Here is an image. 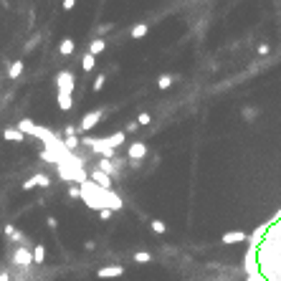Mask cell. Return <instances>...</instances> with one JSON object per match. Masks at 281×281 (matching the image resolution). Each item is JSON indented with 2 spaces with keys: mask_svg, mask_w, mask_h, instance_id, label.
Instances as JSON below:
<instances>
[{
  "mask_svg": "<svg viewBox=\"0 0 281 281\" xmlns=\"http://www.w3.org/2000/svg\"><path fill=\"white\" fill-rule=\"evenodd\" d=\"M99 218H101V221H112V210H109V208L99 210Z\"/></svg>",
  "mask_w": 281,
  "mask_h": 281,
  "instance_id": "83f0119b",
  "label": "cell"
},
{
  "mask_svg": "<svg viewBox=\"0 0 281 281\" xmlns=\"http://www.w3.org/2000/svg\"><path fill=\"white\" fill-rule=\"evenodd\" d=\"M94 66H96V56H92V53H86V56H84V61H81V69H84L86 74H89V71H92Z\"/></svg>",
  "mask_w": 281,
  "mask_h": 281,
  "instance_id": "e0dca14e",
  "label": "cell"
},
{
  "mask_svg": "<svg viewBox=\"0 0 281 281\" xmlns=\"http://www.w3.org/2000/svg\"><path fill=\"white\" fill-rule=\"evenodd\" d=\"M258 53H261V56L269 53V46H266V43H261V46H258Z\"/></svg>",
  "mask_w": 281,
  "mask_h": 281,
  "instance_id": "d6a6232c",
  "label": "cell"
},
{
  "mask_svg": "<svg viewBox=\"0 0 281 281\" xmlns=\"http://www.w3.org/2000/svg\"><path fill=\"white\" fill-rule=\"evenodd\" d=\"M137 122H140V124H142V127H147V124H149V122H152V114H147V112H142V114H140V117H137Z\"/></svg>",
  "mask_w": 281,
  "mask_h": 281,
  "instance_id": "cb8c5ba5",
  "label": "cell"
},
{
  "mask_svg": "<svg viewBox=\"0 0 281 281\" xmlns=\"http://www.w3.org/2000/svg\"><path fill=\"white\" fill-rule=\"evenodd\" d=\"M74 48H76V43H74L71 38H63V41H61V46H58V53H61V56H71Z\"/></svg>",
  "mask_w": 281,
  "mask_h": 281,
  "instance_id": "4fadbf2b",
  "label": "cell"
},
{
  "mask_svg": "<svg viewBox=\"0 0 281 281\" xmlns=\"http://www.w3.org/2000/svg\"><path fill=\"white\" fill-rule=\"evenodd\" d=\"M76 5V0H63V10H71Z\"/></svg>",
  "mask_w": 281,
  "mask_h": 281,
  "instance_id": "4dcf8cb0",
  "label": "cell"
},
{
  "mask_svg": "<svg viewBox=\"0 0 281 281\" xmlns=\"http://www.w3.org/2000/svg\"><path fill=\"white\" fill-rule=\"evenodd\" d=\"M81 200L89 205L92 210H96V213L104 210V208H109V210H122L124 208V200L117 195V192L99 187L94 180H86L81 185Z\"/></svg>",
  "mask_w": 281,
  "mask_h": 281,
  "instance_id": "6da1fadb",
  "label": "cell"
},
{
  "mask_svg": "<svg viewBox=\"0 0 281 281\" xmlns=\"http://www.w3.org/2000/svg\"><path fill=\"white\" fill-rule=\"evenodd\" d=\"M20 74H23V61H13L10 69H8V76H10V79H18Z\"/></svg>",
  "mask_w": 281,
  "mask_h": 281,
  "instance_id": "9a60e30c",
  "label": "cell"
},
{
  "mask_svg": "<svg viewBox=\"0 0 281 281\" xmlns=\"http://www.w3.org/2000/svg\"><path fill=\"white\" fill-rule=\"evenodd\" d=\"M3 137H5L8 142H23V140H26V135L20 132V129H10V127L3 129Z\"/></svg>",
  "mask_w": 281,
  "mask_h": 281,
  "instance_id": "8fae6325",
  "label": "cell"
},
{
  "mask_svg": "<svg viewBox=\"0 0 281 281\" xmlns=\"http://www.w3.org/2000/svg\"><path fill=\"white\" fill-rule=\"evenodd\" d=\"M92 180H94L99 187H104V190H112V175H106V172H101L99 167L92 172Z\"/></svg>",
  "mask_w": 281,
  "mask_h": 281,
  "instance_id": "8992f818",
  "label": "cell"
},
{
  "mask_svg": "<svg viewBox=\"0 0 281 281\" xmlns=\"http://www.w3.org/2000/svg\"><path fill=\"white\" fill-rule=\"evenodd\" d=\"M74 86H76V79H74L71 71H61V74L56 76V89H58L61 94H74Z\"/></svg>",
  "mask_w": 281,
  "mask_h": 281,
  "instance_id": "3957f363",
  "label": "cell"
},
{
  "mask_svg": "<svg viewBox=\"0 0 281 281\" xmlns=\"http://www.w3.org/2000/svg\"><path fill=\"white\" fill-rule=\"evenodd\" d=\"M0 281H10V276H8V271H0Z\"/></svg>",
  "mask_w": 281,
  "mask_h": 281,
  "instance_id": "e575fe53",
  "label": "cell"
},
{
  "mask_svg": "<svg viewBox=\"0 0 281 281\" xmlns=\"http://www.w3.org/2000/svg\"><path fill=\"white\" fill-rule=\"evenodd\" d=\"M104 48H106V41H104V38H94V41L89 43V53H92V56L101 53Z\"/></svg>",
  "mask_w": 281,
  "mask_h": 281,
  "instance_id": "5bb4252c",
  "label": "cell"
},
{
  "mask_svg": "<svg viewBox=\"0 0 281 281\" xmlns=\"http://www.w3.org/2000/svg\"><path fill=\"white\" fill-rule=\"evenodd\" d=\"M33 256H36V264H43V261H46V248H43V246H36V248H33Z\"/></svg>",
  "mask_w": 281,
  "mask_h": 281,
  "instance_id": "44dd1931",
  "label": "cell"
},
{
  "mask_svg": "<svg viewBox=\"0 0 281 281\" xmlns=\"http://www.w3.org/2000/svg\"><path fill=\"white\" fill-rule=\"evenodd\" d=\"M99 119H101V109L84 114V119H81V129H84V132H89L92 127H96V124H99Z\"/></svg>",
  "mask_w": 281,
  "mask_h": 281,
  "instance_id": "52a82bcc",
  "label": "cell"
},
{
  "mask_svg": "<svg viewBox=\"0 0 281 281\" xmlns=\"http://www.w3.org/2000/svg\"><path fill=\"white\" fill-rule=\"evenodd\" d=\"M5 235H8L10 241H26V235H23V233H18L13 226H5Z\"/></svg>",
  "mask_w": 281,
  "mask_h": 281,
  "instance_id": "ffe728a7",
  "label": "cell"
},
{
  "mask_svg": "<svg viewBox=\"0 0 281 281\" xmlns=\"http://www.w3.org/2000/svg\"><path fill=\"white\" fill-rule=\"evenodd\" d=\"M137 124H140V122H129V124H127V132H135Z\"/></svg>",
  "mask_w": 281,
  "mask_h": 281,
  "instance_id": "836d02e7",
  "label": "cell"
},
{
  "mask_svg": "<svg viewBox=\"0 0 281 281\" xmlns=\"http://www.w3.org/2000/svg\"><path fill=\"white\" fill-rule=\"evenodd\" d=\"M122 274H124V266H104V269L96 271L99 279H117V276H122Z\"/></svg>",
  "mask_w": 281,
  "mask_h": 281,
  "instance_id": "ba28073f",
  "label": "cell"
},
{
  "mask_svg": "<svg viewBox=\"0 0 281 281\" xmlns=\"http://www.w3.org/2000/svg\"><path fill=\"white\" fill-rule=\"evenodd\" d=\"M18 129H20L23 135H36L38 124H36V122H31V119H20V122H18Z\"/></svg>",
  "mask_w": 281,
  "mask_h": 281,
  "instance_id": "7c38bea8",
  "label": "cell"
},
{
  "mask_svg": "<svg viewBox=\"0 0 281 281\" xmlns=\"http://www.w3.org/2000/svg\"><path fill=\"white\" fill-rule=\"evenodd\" d=\"M149 228H152V233H165L167 231L162 221H152V223H149Z\"/></svg>",
  "mask_w": 281,
  "mask_h": 281,
  "instance_id": "7402d4cb",
  "label": "cell"
},
{
  "mask_svg": "<svg viewBox=\"0 0 281 281\" xmlns=\"http://www.w3.org/2000/svg\"><path fill=\"white\" fill-rule=\"evenodd\" d=\"M221 241H223L226 246H231V243H243V241H248V235H246L243 231H228V233L221 235Z\"/></svg>",
  "mask_w": 281,
  "mask_h": 281,
  "instance_id": "5b68a950",
  "label": "cell"
},
{
  "mask_svg": "<svg viewBox=\"0 0 281 281\" xmlns=\"http://www.w3.org/2000/svg\"><path fill=\"white\" fill-rule=\"evenodd\" d=\"M63 135H66V137H76V129L74 127H66V129H63Z\"/></svg>",
  "mask_w": 281,
  "mask_h": 281,
  "instance_id": "1f68e13d",
  "label": "cell"
},
{
  "mask_svg": "<svg viewBox=\"0 0 281 281\" xmlns=\"http://www.w3.org/2000/svg\"><path fill=\"white\" fill-rule=\"evenodd\" d=\"M104 81H106V76H104V74L94 79V92H101V86H104Z\"/></svg>",
  "mask_w": 281,
  "mask_h": 281,
  "instance_id": "d4e9b609",
  "label": "cell"
},
{
  "mask_svg": "<svg viewBox=\"0 0 281 281\" xmlns=\"http://www.w3.org/2000/svg\"><path fill=\"white\" fill-rule=\"evenodd\" d=\"M63 144H66V149H74L79 144V140L76 137H66V140H63Z\"/></svg>",
  "mask_w": 281,
  "mask_h": 281,
  "instance_id": "4316f807",
  "label": "cell"
},
{
  "mask_svg": "<svg viewBox=\"0 0 281 281\" xmlns=\"http://www.w3.org/2000/svg\"><path fill=\"white\" fill-rule=\"evenodd\" d=\"M56 101H58V109H61V112H69L71 106H74V96H71V94H61V92H58Z\"/></svg>",
  "mask_w": 281,
  "mask_h": 281,
  "instance_id": "9c48e42d",
  "label": "cell"
},
{
  "mask_svg": "<svg viewBox=\"0 0 281 281\" xmlns=\"http://www.w3.org/2000/svg\"><path fill=\"white\" fill-rule=\"evenodd\" d=\"M144 155H147V144L144 142H132L129 144V149H127V157H129V162H142L144 160Z\"/></svg>",
  "mask_w": 281,
  "mask_h": 281,
  "instance_id": "277c9868",
  "label": "cell"
},
{
  "mask_svg": "<svg viewBox=\"0 0 281 281\" xmlns=\"http://www.w3.org/2000/svg\"><path fill=\"white\" fill-rule=\"evenodd\" d=\"M10 261L15 266H20V269H28L31 264H36V256L31 253V246H18L13 251V256H10Z\"/></svg>",
  "mask_w": 281,
  "mask_h": 281,
  "instance_id": "7a4b0ae2",
  "label": "cell"
},
{
  "mask_svg": "<svg viewBox=\"0 0 281 281\" xmlns=\"http://www.w3.org/2000/svg\"><path fill=\"white\" fill-rule=\"evenodd\" d=\"M243 114H246V119L251 122V119H256V109H243Z\"/></svg>",
  "mask_w": 281,
  "mask_h": 281,
  "instance_id": "f546056e",
  "label": "cell"
},
{
  "mask_svg": "<svg viewBox=\"0 0 281 281\" xmlns=\"http://www.w3.org/2000/svg\"><path fill=\"white\" fill-rule=\"evenodd\" d=\"M36 185H38V180H36V175H33V178H28V180L23 183V190H33Z\"/></svg>",
  "mask_w": 281,
  "mask_h": 281,
  "instance_id": "484cf974",
  "label": "cell"
},
{
  "mask_svg": "<svg viewBox=\"0 0 281 281\" xmlns=\"http://www.w3.org/2000/svg\"><path fill=\"white\" fill-rule=\"evenodd\" d=\"M36 180H38V185H41V187H48V185H51V178H48V175H41V172L36 175Z\"/></svg>",
  "mask_w": 281,
  "mask_h": 281,
  "instance_id": "603a6c76",
  "label": "cell"
},
{
  "mask_svg": "<svg viewBox=\"0 0 281 281\" xmlns=\"http://www.w3.org/2000/svg\"><path fill=\"white\" fill-rule=\"evenodd\" d=\"M172 81H175V76H172V74H162V76L157 79V86H160V89H170Z\"/></svg>",
  "mask_w": 281,
  "mask_h": 281,
  "instance_id": "d6986e66",
  "label": "cell"
},
{
  "mask_svg": "<svg viewBox=\"0 0 281 281\" xmlns=\"http://www.w3.org/2000/svg\"><path fill=\"white\" fill-rule=\"evenodd\" d=\"M147 31H149V26H147V23H137V26L132 28V38H135V41H140V38H144V36H147Z\"/></svg>",
  "mask_w": 281,
  "mask_h": 281,
  "instance_id": "2e32d148",
  "label": "cell"
},
{
  "mask_svg": "<svg viewBox=\"0 0 281 281\" xmlns=\"http://www.w3.org/2000/svg\"><path fill=\"white\" fill-rule=\"evenodd\" d=\"M99 170H101V172H106V175H112V178H114L119 167H117V162H114V160H106V157H104V160H99Z\"/></svg>",
  "mask_w": 281,
  "mask_h": 281,
  "instance_id": "30bf717a",
  "label": "cell"
},
{
  "mask_svg": "<svg viewBox=\"0 0 281 281\" xmlns=\"http://www.w3.org/2000/svg\"><path fill=\"white\" fill-rule=\"evenodd\" d=\"M132 261H135V264H149V261H152V253H147V251H137V253L132 256Z\"/></svg>",
  "mask_w": 281,
  "mask_h": 281,
  "instance_id": "ac0fdd59",
  "label": "cell"
},
{
  "mask_svg": "<svg viewBox=\"0 0 281 281\" xmlns=\"http://www.w3.org/2000/svg\"><path fill=\"white\" fill-rule=\"evenodd\" d=\"M69 198H81V185H79V187H76V185L69 187Z\"/></svg>",
  "mask_w": 281,
  "mask_h": 281,
  "instance_id": "f1b7e54d",
  "label": "cell"
}]
</instances>
